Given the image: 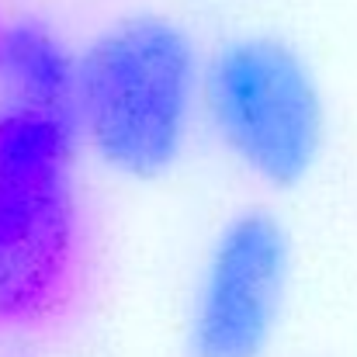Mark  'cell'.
<instances>
[{
	"label": "cell",
	"instance_id": "cell-5",
	"mask_svg": "<svg viewBox=\"0 0 357 357\" xmlns=\"http://www.w3.org/2000/svg\"><path fill=\"white\" fill-rule=\"evenodd\" d=\"M80 52L38 14L0 10V108L77 128Z\"/></svg>",
	"mask_w": 357,
	"mask_h": 357
},
{
	"label": "cell",
	"instance_id": "cell-3",
	"mask_svg": "<svg viewBox=\"0 0 357 357\" xmlns=\"http://www.w3.org/2000/svg\"><path fill=\"white\" fill-rule=\"evenodd\" d=\"M202 115L215 142L264 188H298L326 149V98L281 35L243 31L205 56Z\"/></svg>",
	"mask_w": 357,
	"mask_h": 357
},
{
	"label": "cell",
	"instance_id": "cell-2",
	"mask_svg": "<svg viewBox=\"0 0 357 357\" xmlns=\"http://www.w3.org/2000/svg\"><path fill=\"white\" fill-rule=\"evenodd\" d=\"M73 125L0 108V337L52 319L80 278Z\"/></svg>",
	"mask_w": 357,
	"mask_h": 357
},
{
	"label": "cell",
	"instance_id": "cell-4",
	"mask_svg": "<svg viewBox=\"0 0 357 357\" xmlns=\"http://www.w3.org/2000/svg\"><path fill=\"white\" fill-rule=\"evenodd\" d=\"M291 284V239L267 208H243L212 236L184 319L188 357H267Z\"/></svg>",
	"mask_w": 357,
	"mask_h": 357
},
{
	"label": "cell",
	"instance_id": "cell-1",
	"mask_svg": "<svg viewBox=\"0 0 357 357\" xmlns=\"http://www.w3.org/2000/svg\"><path fill=\"white\" fill-rule=\"evenodd\" d=\"M205 56L167 14H128L80 52L77 135L119 177H167L202 115Z\"/></svg>",
	"mask_w": 357,
	"mask_h": 357
}]
</instances>
